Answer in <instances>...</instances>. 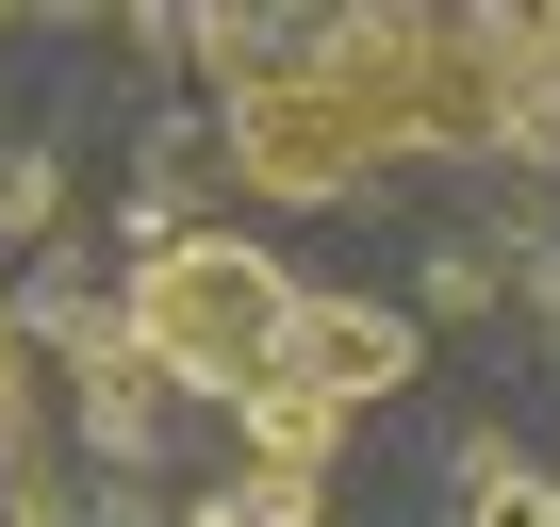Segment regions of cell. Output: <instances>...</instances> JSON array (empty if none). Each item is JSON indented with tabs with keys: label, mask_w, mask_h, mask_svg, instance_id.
I'll use <instances>...</instances> for the list:
<instances>
[{
	"label": "cell",
	"mask_w": 560,
	"mask_h": 527,
	"mask_svg": "<svg viewBox=\"0 0 560 527\" xmlns=\"http://www.w3.org/2000/svg\"><path fill=\"white\" fill-rule=\"evenodd\" d=\"M182 50L231 83V165L264 198H363L412 149H527L560 99V34L544 17H412V0H363V17H280V0H214L182 17Z\"/></svg>",
	"instance_id": "1"
},
{
	"label": "cell",
	"mask_w": 560,
	"mask_h": 527,
	"mask_svg": "<svg viewBox=\"0 0 560 527\" xmlns=\"http://www.w3.org/2000/svg\"><path fill=\"white\" fill-rule=\"evenodd\" d=\"M116 330H132L149 379L231 396L247 429H264V412H330V429H347L363 396L412 379V314L280 281L247 231H149V247H132V281H116Z\"/></svg>",
	"instance_id": "2"
},
{
	"label": "cell",
	"mask_w": 560,
	"mask_h": 527,
	"mask_svg": "<svg viewBox=\"0 0 560 527\" xmlns=\"http://www.w3.org/2000/svg\"><path fill=\"white\" fill-rule=\"evenodd\" d=\"M462 527H560V478H544L527 445H478V461H462Z\"/></svg>",
	"instance_id": "3"
},
{
	"label": "cell",
	"mask_w": 560,
	"mask_h": 527,
	"mask_svg": "<svg viewBox=\"0 0 560 527\" xmlns=\"http://www.w3.org/2000/svg\"><path fill=\"white\" fill-rule=\"evenodd\" d=\"M298 511H314V478H264V461L231 494H198V527H298Z\"/></svg>",
	"instance_id": "4"
}]
</instances>
